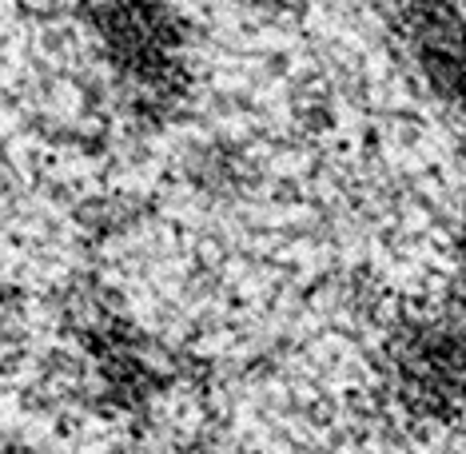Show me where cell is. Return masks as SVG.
Returning <instances> with one entry per match:
<instances>
[{
    "mask_svg": "<svg viewBox=\"0 0 466 454\" xmlns=\"http://www.w3.org/2000/svg\"><path fill=\"white\" fill-rule=\"evenodd\" d=\"M383 25L410 80L466 120V0H383Z\"/></svg>",
    "mask_w": 466,
    "mask_h": 454,
    "instance_id": "6da1fadb",
    "label": "cell"
}]
</instances>
